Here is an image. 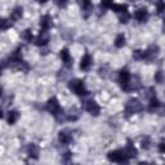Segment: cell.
<instances>
[{"label":"cell","instance_id":"obj_1","mask_svg":"<svg viewBox=\"0 0 165 165\" xmlns=\"http://www.w3.org/2000/svg\"><path fill=\"white\" fill-rule=\"evenodd\" d=\"M108 159L111 161H115V163H125V161L129 160V156L126 155L125 150H116L110 152Z\"/></svg>","mask_w":165,"mask_h":165},{"label":"cell","instance_id":"obj_2","mask_svg":"<svg viewBox=\"0 0 165 165\" xmlns=\"http://www.w3.org/2000/svg\"><path fill=\"white\" fill-rule=\"evenodd\" d=\"M70 89L72 90L75 94H79V95L87 94V90H85V88H84V84H82V81H80V80L71 81L70 82Z\"/></svg>","mask_w":165,"mask_h":165},{"label":"cell","instance_id":"obj_3","mask_svg":"<svg viewBox=\"0 0 165 165\" xmlns=\"http://www.w3.org/2000/svg\"><path fill=\"white\" fill-rule=\"evenodd\" d=\"M46 108H48L49 112H52V114L57 117L61 115V107H59V103L56 98H52V100L49 101L48 104H46Z\"/></svg>","mask_w":165,"mask_h":165},{"label":"cell","instance_id":"obj_4","mask_svg":"<svg viewBox=\"0 0 165 165\" xmlns=\"http://www.w3.org/2000/svg\"><path fill=\"white\" fill-rule=\"evenodd\" d=\"M84 107H85V110H87L88 112H90L92 115H98L100 114V107H98V104L95 102H93V101H88V102H85Z\"/></svg>","mask_w":165,"mask_h":165},{"label":"cell","instance_id":"obj_5","mask_svg":"<svg viewBox=\"0 0 165 165\" xmlns=\"http://www.w3.org/2000/svg\"><path fill=\"white\" fill-rule=\"evenodd\" d=\"M90 66H92V57H90L89 54H85V56L81 58L80 67L82 68V70H88Z\"/></svg>","mask_w":165,"mask_h":165},{"label":"cell","instance_id":"obj_6","mask_svg":"<svg viewBox=\"0 0 165 165\" xmlns=\"http://www.w3.org/2000/svg\"><path fill=\"white\" fill-rule=\"evenodd\" d=\"M61 58H62V61L65 62L66 66H71V65H72V58H71L68 50H66V49H63V50L61 52Z\"/></svg>","mask_w":165,"mask_h":165},{"label":"cell","instance_id":"obj_7","mask_svg":"<svg viewBox=\"0 0 165 165\" xmlns=\"http://www.w3.org/2000/svg\"><path fill=\"white\" fill-rule=\"evenodd\" d=\"M59 141H61L63 145H67L72 141V137H71V134H68L67 132H61V133H59Z\"/></svg>","mask_w":165,"mask_h":165},{"label":"cell","instance_id":"obj_8","mask_svg":"<svg viewBox=\"0 0 165 165\" xmlns=\"http://www.w3.org/2000/svg\"><path fill=\"white\" fill-rule=\"evenodd\" d=\"M29 155L31 156V158L36 159L38 156H39V147H38L36 145L31 143V145L29 146Z\"/></svg>","mask_w":165,"mask_h":165},{"label":"cell","instance_id":"obj_9","mask_svg":"<svg viewBox=\"0 0 165 165\" xmlns=\"http://www.w3.org/2000/svg\"><path fill=\"white\" fill-rule=\"evenodd\" d=\"M147 10L146 9H139L138 12L136 13V20H138L139 22H143L147 20Z\"/></svg>","mask_w":165,"mask_h":165},{"label":"cell","instance_id":"obj_10","mask_svg":"<svg viewBox=\"0 0 165 165\" xmlns=\"http://www.w3.org/2000/svg\"><path fill=\"white\" fill-rule=\"evenodd\" d=\"M20 117V114L17 111H9V115H8V123L9 124H14Z\"/></svg>","mask_w":165,"mask_h":165},{"label":"cell","instance_id":"obj_11","mask_svg":"<svg viewBox=\"0 0 165 165\" xmlns=\"http://www.w3.org/2000/svg\"><path fill=\"white\" fill-rule=\"evenodd\" d=\"M125 152H126V155H128L129 158H133V156H136V155H137V150H136V148H134L130 143H129V145H128V147L125 148Z\"/></svg>","mask_w":165,"mask_h":165},{"label":"cell","instance_id":"obj_12","mask_svg":"<svg viewBox=\"0 0 165 165\" xmlns=\"http://www.w3.org/2000/svg\"><path fill=\"white\" fill-rule=\"evenodd\" d=\"M41 27H43V29H49V26H50V17H49V16H45V17H43V20H41Z\"/></svg>","mask_w":165,"mask_h":165},{"label":"cell","instance_id":"obj_13","mask_svg":"<svg viewBox=\"0 0 165 165\" xmlns=\"http://www.w3.org/2000/svg\"><path fill=\"white\" fill-rule=\"evenodd\" d=\"M124 44H125V36L121 34L119 35V36L116 38V41H115V45L117 46V48H121V46H124Z\"/></svg>","mask_w":165,"mask_h":165},{"label":"cell","instance_id":"obj_14","mask_svg":"<svg viewBox=\"0 0 165 165\" xmlns=\"http://www.w3.org/2000/svg\"><path fill=\"white\" fill-rule=\"evenodd\" d=\"M21 14H22V8H16L14 12H13L12 16H10V18L16 21V20H18V18L21 17Z\"/></svg>","mask_w":165,"mask_h":165},{"label":"cell","instance_id":"obj_15","mask_svg":"<svg viewBox=\"0 0 165 165\" xmlns=\"http://www.w3.org/2000/svg\"><path fill=\"white\" fill-rule=\"evenodd\" d=\"M46 41H48V36H46L45 34H43V35H40V36H39L36 44H38V45H45Z\"/></svg>","mask_w":165,"mask_h":165},{"label":"cell","instance_id":"obj_16","mask_svg":"<svg viewBox=\"0 0 165 165\" xmlns=\"http://www.w3.org/2000/svg\"><path fill=\"white\" fill-rule=\"evenodd\" d=\"M150 146H151V141H150V138H148V137H146L143 141H142V147L147 150V148H150Z\"/></svg>","mask_w":165,"mask_h":165},{"label":"cell","instance_id":"obj_17","mask_svg":"<svg viewBox=\"0 0 165 165\" xmlns=\"http://www.w3.org/2000/svg\"><path fill=\"white\" fill-rule=\"evenodd\" d=\"M128 20H129V14L126 12H124V13H121V16H120V22H128Z\"/></svg>","mask_w":165,"mask_h":165},{"label":"cell","instance_id":"obj_18","mask_svg":"<svg viewBox=\"0 0 165 165\" xmlns=\"http://www.w3.org/2000/svg\"><path fill=\"white\" fill-rule=\"evenodd\" d=\"M8 26H9V23H8V21H7V20H0V30L7 29Z\"/></svg>","mask_w":165,"mask_h":165},{"label":"cell","instance_id":"obj_19","mask_svg":"<svg viewBox=\"0 0 165 165\" xmlns=\"http://www.w3.org/2000/svg\"><path fill=\"white\" fill-rule=\"evenodd\" d=\"M23 38H25V39H26L27 41H31V40H32V34H31V31H29V30H27V31L25 32Z\"/></svg>","mask_w":165,"mask_h":165},{"label":"cell","instance_id":"obj_20","mask_svg":"<svg viewBox=\"0 0 165 165\" xmlns=\"http://www.w3.org/2000/svg\"><path fill=\"white\" fill-rule=\"evenodd\" d=\"M155 79H156V81H158V82H163V72H161V71H159V72L156 74Z\"/></svg>","mask_w":165,"mask_h":165},{"label":"cell","instance_id":"obj_21","mask_svg":"<svg viewBox=\"0 0 165 165\" xmlns=\"http://www.w3.org/2000/svg\"><path fill=\"white\" fill-rule=\"evenodd\" d=\"M102 4L104 5V7H111L112 1H111V0H102Z\"/></svg>","mask_w":165,"mask_h":165},{"label":"cell","instance_id":"obj_22","mask_svg":"<svg viewBox=\"0 0 165 165\" xmlns=\"http://www.w3.org/2000/svg\"><path fill=\"white\" fill-rule=\"evenodd\" d=\"M66 3H67V0H58L59 5H66Z\"/></svg>","mask_w":165,"mask_h":165},{"label":"cell","instance_id":"obj_23","mask_svg":"<svg viewBox=\"0 0 165 165\" xmlns=\"http://www.w3.org/2000/svg\"><path fill=\"white\" fill-rule=\"evenodd\" d=\"M160 152H164V145L163 143L160 145Z\"/></svg>","mask_w":165,"mask_h":165},{"label":"cell","instance_id":"obj_24","mask_svg":"<svg viewBox=\"0 0 165 165\" xmlns=\"http://www.w3.org/2000/svg\"><path fill=\"white\" fill-rule=\"evenodd\" d=\"M0 117H3V111H1V108H0Z\"/></svg>","mask_w":165,"mask_h":165},{"label":"cell","instance_id":"obj_25","mask_svg":"<svg viewBox=\"0 0 165 165\" xmlns=\"http://www.w3.org/2000/svg\"><path fill=\"white\" fill-rule=\"evenodd\" d=\"M39 1H40V3H45V0H39Z\"/></svg>","mask_w":165,"mask_h":165},{"label":"cell","instance_id":"obj_26","mask_svg":"<svg viewBox=\"0 0 165 165\" xmlns=\"http://www.w3.org/2000/svg\"><path fill=\"white\" fill-rule=\"evenodd\" d=\"M0 95H1V88H0Z\"/></svg>","mask_w":165,"mask_h":165}]
</instances>
